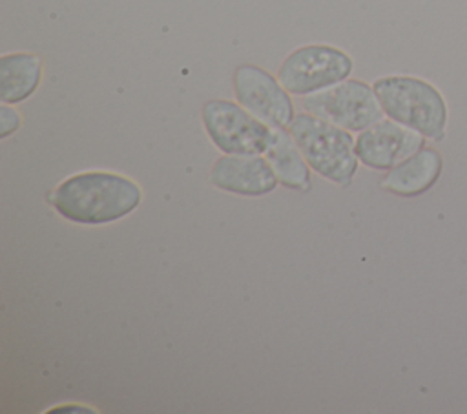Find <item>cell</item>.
<instances>
[{"label": "cell", "instance_id": "cell-1", "mask_svg": "<svg viewBox=\"0 0 467 414\" xmlns=\"http://www.w3.org/2000/svg\"><path fill=\"white\" fill-rule=\"evenodd\" d=\"M140 199V188L133 181L117 173L88 171L60 182L51 201L67 221L104 224L133 212Z\"/></svg>", "mask_w": 467, "mask_h": 414}, {"label": "cell", "instance_id": "cell-2", "mask_svg": "<svg viewBox=\"0 0 467 414\" xmlns=\"http://www.w3.org/2000/svg\"><path fill=\"white\" fill-rule=\"evenodd\" d=\"M372 88L385 117L434 142L445 139L449 106L432 82L410 75H389L376 78Z\"/></svg>", "mask_w": 467, "mask_h": 414}, {"label": "cell", "instance_id": "cell-3", "mask_svg": "<svg viewBox=\"0 0 467 414\" xmlns=\"http://www.w3.org/2000/svg\"><path fill=\"white\" fill-rule=\"evenodd\" d=\"M286 129L314 171L339 186L352 182L359 160L352 131L306 111L297 113Z\"/></svg>", "mask_w": 467, "mask_h": 414}, {"label": "cell", "instance_id": "cell-4", "mask_svg": "<svg viewBox=\"0 0 467 414\" xmlns=\"http://www.w3.org/2000/svg\"><path fill=\"white\" fill-rule=\"evenodd\" d=\"M202 124L212 142L228 155H265L275 139V128L232 100H208Z\"/></svg>", "mask_w": 467, "mask_h": 414}, {"label": "cell", "instance_id": "cell-5", "mask_svg": "<svg viewBox=\"0 0 467 414\" xmlns=\"http://www.w3.org/2000/svg\"><path fill=\"white\" fill-rule=\"evenodd\" d=\"M352 69L354 60L343 49L310 44L294 49L283 60L277 78L290 95L305 97L347 80Z\"/></svg>", "mask_w": 467, "mask_h": 414}, {"label": "cell", "instance_id": "cell-6", "mask_svg": "<svg viewBox=\"0 0 467 414\" xmlns=\"http://www.w3.org/2000/svg\"><path fill=\"white\" fill-rule=\"evenodd\" d=\"M299 102L303 111L348 131H363L385 117L374 88L358 78L305 95Z\"/></svg>", "mask_w": 467, "mask_h": 414}, {"label": "cell", "instance_id": "cell-7", "mask_svg": "<svg viewBox=\"0 0 467 414\" xmlns=\"http://www.w3.org/2000/svg\"><path fill=\"white\" fill-rule=\"evenodd\" d=\"M234 93L244 109L272 128H288L296 117L290 93L259 66L244 64L235 69Z\"/></svg>", "mask_w": 467, "mask_h": 414}, {"label": "cell", "instance_id": "cell-8", "mask_svg": "<svg viewBox=\"0 0 467 414\" xmlns=\"http://www.w3.org/2000/svg\"><path fill=\"white\" fill-rule=\"evenodd\" d=\"M423 146V135L387 117L359 131L354 151L365 166L387 171Z\"/></svg>", "mask_w": 467, "mask_h": 414}, {"label": "cell", "instance_id": "cell-9", "mask_svg": "<svg viewBox=\"0 0 467 414\" xmlns=\"http://www.w3.org/2000/svg\"><path fill=\"white\" fill-rule=\"evenodd\" d=\"M212 184L239 195L270 193L279 179L268 162L259 155H226L212 168Z\"/></svg>", "mask_w": 467, "mask_h": 414}, {"label": "cell", "instance_id": "cell-10", "mask_svg": "<svg viewBox=\"0 0 467 414\" xmlns=\"http://www.w3.org/2000/svg\"><path fill=\"white\" fill-rule=\"evenodd\" d=\"M443 159L438 150L423 146L394 168L387 170L381 179L383 190L400 197H416L429 191L440 179Z\"/></svg>", "mask_w": 467, "mask_h": 414}, {"label": "cell", "instance_id": "cell-11", "mask_svg": "<svg viewBox=\"0 0 467 414\" xmlns=\"http://www.w3.org/2000/svg\"><path fill=\"white\" fill-rule=\"evenodd\" d=\"M42 78V60L33 53H9L0 58V100L18 104L29 98Z\"/></svg>", "mask_w": 467, "mask_h": 414}, {"label": "cell", "instance_id": "cell-12", "mask_svg": "<svg viewBox=\"0 0 467 414\" xmlns=\"http://www.w3.org/2000/svg\"><path fill=\"white\" fill-rule=\"evenodd\" d=\"M265 155L283 186L294 190H306L310 186L308 162L286 128H275V139Z\"/></svg>", "mask_w": 467, "mask_h": 414}, {"label": "cell", "instance_id": "cell-13", "mask_svg": "<svg viewBox=\"0 0 467 414\" xmlns=\"http://www.w3.org/2000/svg\"><path fill=\"white\" fill-rule=\"evenodd\" d=\"M20 126V115L9 108V104H2L0 108V135L7 137L9 133L16 131Z\"/></svg>", "mask_w": 467, "mask_h": 414}]
</instances>
